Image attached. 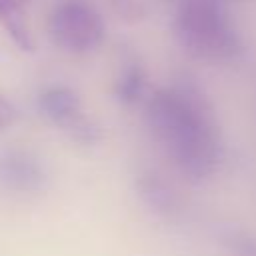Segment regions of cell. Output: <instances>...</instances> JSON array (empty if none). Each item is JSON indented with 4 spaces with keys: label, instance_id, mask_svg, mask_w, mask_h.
<instances>
[{
    "label": "cell",
    "instance_id": "cell-5",
    "mask_svg": "<svg viewBox=\"0 0 256 256\" xmlns=\"http://www.w3.org/2000/svg\"><path fill=\"white\" fill-rule=\"evenodd\" d=\"M48 184V170L32 150L6 146L0 150V186L16 194H34Z\"/></svg>",
    "mask_w": 256,
    "mask_h": 256
},
{
    "label": "cell",
    "instance_id": "cell-1",
    "mask_svg": "<svg viewBox=\"0 0 256 256\" xmlns=\"http://www.w3.org/2000/svg\"><path fill=\"white\" fill-rule=\"evenodd\" d=\"M144 120L170 162L188 180L200 182L216 174L224 144L212 106L192 82H176L146 98Z\"/></svg>",
    "mask_w": 256,
    "mask_h": 256
},
{
    "label": "cell",
    "instance_id": "cell-10",
    "mask_svg": "<svg viewBox=\"0 0 256 256\" xmlns=\"http://www.w3.org/2000/svg\"><path fill=\"white\" fill-rule=\"evenodd\" d=\"M16 120H18V110H16V106L0 92V132L8 130L10 126H14Z\"/></svg>",
    "mask_w": 256,
    "mask_h": 256
},
{
    "label": "cell",
    "instance_id": "cell-4",
    "mask_svg": "<svg viewBox=\"0 0 256 256\" xmlns=\"http://www.w3.org/2000/svg\"><path fill=\"white\" fill-rule=\"evenodd\" d=\"M36 108L42 118L78 144H96L102 136L100 126L90 118L80 94L64 84H50L36 96Z\"/></svg>",
    "mask_w": 256,
    "mask_h": 256
},
{
    "label": "cell",
    "instance_id": "cell-6",
    "mask_svg": "<svg viewBox=\"0 0 256 256\" xmlns=\"http://www.w3.org/2000/svg\"><path fill=\"white\" fill-rule=\"evenodd\" d=\"M136 192L148 206V210L162 218H174L182 210V198L178 190L156 170H144L142 174H138Z\"/></svg>",
    "mask_w": 256,
    "mask_h": 256
},
{
    "label": "cell",
    "instance_id": "cell-7",
    "mask_svg": "<svg viewBox=\"0 0 256 256\" xmlns=\"http://www.w3.org/2000/svg\"><path fill=\"white\" fill-rule=\"evenodd\" d=\"M0 24L20 50L24 52L34 50V40L26 12L22 8V0H0Z\"/></svg>",
    "mask_w": 256,
    "mask_h": 256
},
{
    "label": "cell",
    "instance_id": "cell-9",
    "mask_svg": "<svg viewBox=\"0 0 256 256\" xmlns=\"http://www.w3.org/2000/svg\"><path fill=\"white\" fill-rule=\"evenodd\" d=\"M222 244L230 256H256V236L250 232L228 228L222 232Z\"/></svg>",
    "mask_w": 256,
    "mask_h": 256
},
{
    "label": "cell",
    "instance_id": "cell-8",
    "mask_svg": "<svg viewBox=\"0 0 256 256\" xmlns=\"http://www.w3.org/2000/svg\"><path fill=\"white\" fill-rule=\"evenodd\" d=\"M116 98L124 104H134L146 94V70L134 58L126 60L114 86Z\"/></svg>",
    "mask_w": 256,
    "mask_h": 256
},
{
    "label": "cell",
    "instance_id": "cell-2",
    "mask_svg": "<svg viewBox=\"0 0 256 256\" xmlns=\"http://www.w3.org/2000/svg\"><path fill=\"white\" fill-rule=\"evenodd\" d=\"M174 36L200 60L232 62L242 54V40L222 0H182L174 14Z\"/></svg>",
    "mask_w": 256,
    "mask_h": 256
},
{
    "label": "cell",
    "instance_id": "cell-3",
    "mask_svg": "<svg viewBox=\"0 0 256 256\" xmlns=\"http://www.w3.org/2000/svg\"><path fill=\"white\" fill-rule=\"evenodd\" d=\"M48 34L68 54H90L106 38V22L90 0H62L48 16Z\"/></svg>",
    "mask_w": 256,
    "mask_h": 256
}]
</instances>
